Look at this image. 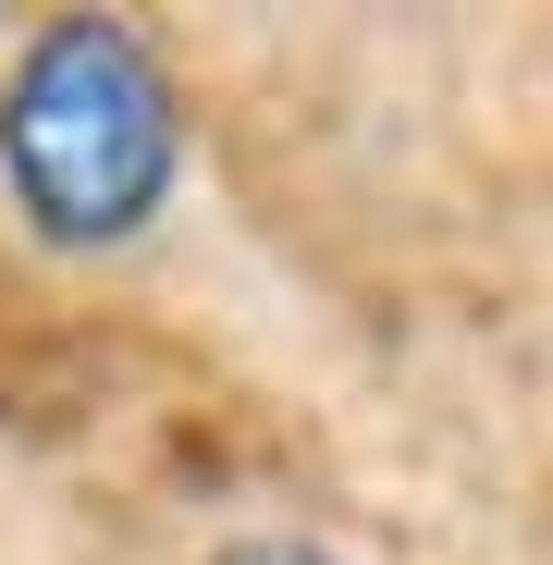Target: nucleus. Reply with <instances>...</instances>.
I'll return each instance as SVG.
<instances>
[{"label":"nucleus","mask_w":553,"mask_h":565,"mask_svg":"<svg viewBox=\"0 0 553 565\" xmlns=\"http://www.w3.org/2000/svg\"><path fill=\"white\" fill-rule=\"evenodd\" d=\"M172 172H184V111L160 50L111 13H50L0 74V184L25 234L136 246L172 210Z\"/></svg>","instance_id":"obj_1"},{"label":"nucleus","mask_w":553,"mask_h":565,"mask_svg":"<svg viewBox=\"0 0 553 565\" xmlns=\"http://www.w3.org/2000/svg\"><path fill=\"white\" fill-rule=\"evenodd\" d=\"M210 565H332L320 541H284V529H258V541H222Z\"/></svg>","instance_id":"obj_2"}]
</instances>
